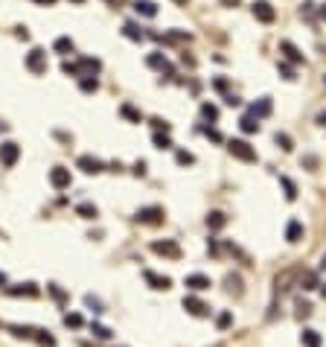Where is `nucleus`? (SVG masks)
Segmentation results:
<instances>
[{
	"label": "nucleus",
	"mask_w": 326,
	"mask_h": 347,
	"mask_svg": "<svg viewBox=\"0 0 326 347\" xmlns=\"http://www.w3.org/2000/svg\"><path fill=\"white\" fill-rule=\"evenodd\" d=\"M227 149H230V155L233 158H239V160H245V164H254V160H257V149H254L248 140H230Z\"/></svg>",
	"instance_id": "f257e3e1"
},
{
	"label": "nucleus",
	"mask_w": 326,
	"mask_h": 347,
	"mask_svg": "<svg viewBox=\"0 0 326 347\" xmlns=\"http://www.w3.org/2000/svg\"><path fill=\"white\" fill-rule=\"evenodd\" d=\"M163 216H166V213H163V208L152 204V208H140L134 219H137V222H143V225H160V222H163Z\"/></svg>",
	"instance_id": "f03ea898"
},
{
	"label": "nucleus",
	"mask_w": 326,
	"mask_h": 347,
	"mask_svg": "<svg viewBox=\"0 0 326 347\" xmlns=\"http://www.w3.org/2000/svg\"><path fill=\"white\" fill-rule=\"evenodd\" d=\"M152 251L160 254V257H172V260H178V257H181V245L175 242V240H163V242L155 240V242H152Z\"/></svg>",
	"instance_id": "7ed1b4c3"
},
{
	"label": "nucleus",
	"mask_w": 326,
	"mask_h": 347,
	"mask_svg": "<svg viewBox=\"0 0 326 347\" xmlns=\"http://www.w3.org/2000/svg\"><path fill=\"white\" fill-rule=\"evenodd\" d=\"M184 310H187L192 318H207V315H210V306H207L201 298H195V295L184 298Z\"/></svg>",
	"instance_id": "20e7f679"
},
{
	"label": "nucleus",
	"mask_w": 326,
	"mask_h": 347,
	"mask_svg": "<svg viewBox=\"0 0 326 347\" xmlns=\"http://www.w3.org/2000/svg\"><path fill=\"white\" fill-rule=\"evenodd\" d=\"M254 18L262 20V24H274L277 12H274V6H271L268 0H257V3H254Z\"/></svg>",
	"instance_id": "39448f33"
},
{
	"label": "nucleus",
	"mask_w": 326,
	"mask_h": 347,
	"mask_svg": "<svg viewBox=\"0 0 326 347\" xmlns=\"http://www.w3.org/2000/svg\"><path fill=\"white\" fill-rule=\"evenodd\" d=\"M17 155H20V146H17V143H12V140L0 143V160H3V166H15Z\"/></svg>",
	"instance_id": "423d86ee"
},
{
	"label": "nucleus",
	"mask_w": 326,
	"mask_h": 347,
	"mask_svg": "<svg viewBox=\"0 0 326 347\" xmlns=\"http://www.w3.org/2000/svg\"><path fill=\"white\" fill-rule=\"evenodd\" d=\"M44 56H47V52L41 50V47H35V50L26 56V68L32 70V73H44V70H47V58H44Z\"/></svg>",
	"instance_id": "0eeeda50"
},
{
	"label": "nucleus",
	"mask_w": 326,
	"mask_h": 347,
	"mask_svg": "<svg viewBox=\"0 0 326 347\" xmlns=\"http://www.w3.org/2000/svg\"><path fill=\"white\" fill-rule=\"evenodd\" d=\"M79 170L87 175H96V172H102L105 170V164L99 160V158H93V155H82L79 158Z\"/></svg>",
	"instance_id": "6e6552de"
},
{
	"label": "nucleus",
	"mask_w": 326,
	"mask_h": 347,
	"mask_svg": "<svg viewBox=\"0 0 326 347\" xmlns=\"http://www.w3.org/2000/svg\"><path fill=\"white\" fill-rule=\"evenodd\" d=\"M143 278H146V283H149L152 289H157V292H166L172 286V280L166 278V274H155V272H149V268L143 272Z\"/></svg>",
	"instance_id": "1a4fd4ad"
},
{
	"label": "nucleus",
	"mask_w": 326,
	"mask_h": 347,
	"mask_svg": "<svg viewBox=\"0 0 326 347\" xmlns=\"http://www.w3.org/2000/svg\"><path fill=\"white\" fill-rule=\"evenodd\" d=\"M50 184L55 187V190H67V187H70V170L55 166V170L50 172Z\"/></svg>",
	"instance_id": "9d476101"
},
{
	"label": "nucleus",
	"mask_w": 326,
	"mask_h": 347,
	"mask_svg": "<svg viewBox=\"0 0 326 347\" xmlns=\"http://www.w3.org/2000/svg\"><path fill=\"white\" fill-rule=\"evenodd\" d=\"M187 289H192V292H204V289H210L213 283H210V278L207 274H187Z\"/></svg>",
	"instance_id": "9b49d317"
},
{
	"label": "nucleus",
	"mask_w": 326,
	"mask_h": 347,
	"mask_svg": "<svg viewBox=\"0 0 326 347\" xmlns=\"http://www.w3.org/2000/svg\"><path fill=\"white\" fill-rule=\"evenodd\" d=\"M146 62H149V68H155V70H160V73H169L172 76V64H169V58H166L163 52H152Z\"/></svg>",
	"instance_id": "f8f14e48"
},
{
	"label": "nucleus",
	"mask_w": 326,
	"mask_h": 347,
	"mask_svg": "<svg viewBox=\"0 0 326 347\" xmlns=\"http://www.w3.org/2000/svg\"><path fill=\"white\" fill-rule=\"evenodd\" d=\"M6 292L9 295H26V298H35L41 289L35 286V283H17V286H6Z\"/></svg>",
	"instance_id": "ddd939ff"
},
{
	"label": "nucleus",
	"mask_w": 326,
	"mask_h": 347,
	"mask_svg": "<svg viewBox=\"0 0 326 347\" xmlns=\"http://www.w3.org/2000/svg\"><path fill=\"white\" fill-rule=\"evenodd\" d=\"M280 52H286V58L294 62V64H300V62H303V52L297 50L292 41H280Z\"/></svg>",
	"instance_id": "4468645a"
},
{
	"label": "nucleus",
	"mask_w": 326,
	"mask_h": 347,
	"mask_svg": "<svg viewBox=\"0 0 326 347\" xmlns=\"http://www.w3.org/2000/svg\"><path fill=\"white\" fill-rule=\"evenodd\" d=\"M224 225H227V216H224L222 210H213V213L207 216V228H210V230H222Z\"/></svg>",
	"instance_id": "2eb2a0df"
},
{
	"label": "nucleus",
	"mask_w": 326,
	"mask_h": 347,
	"mask_svg": "<svg viewBox=\"0 0 326 347\" xmlns=\"http://www.w3.org/2000/svg\"><path fill=\"white\" fill-rule=\"evenodd\" d=\"M300 344H303V347H321V332L312 330V327H309V330H303V332H300Z\"/></svg>",
	"instance_id": "dca6fc26"
},
{
	"label": "nucleus",
	"mask_w": 326,
	"mask_h": 347,
	"mask_svg": "<svg viewBox=\"0 0 326 347\" xmlns=\"http://www.w3.org/2000/svg\"><path fill=\"white\" fill-rule=\"evenodd\" d=\"M268 114H271V100H268V96L251 105V117H257L259 120V117H268Z\"/></svg>",
	"instance_id": "f3484780"
},
{
	"label": "nucleus",
	"mask_w": 326,
	"mask_h": 347,
	"mask_svg": "<svg viewBox=\"0 0 326 347\" xmlns=\"http://www.w3.org/2000/svg\"><path fill=\"white\" fill-rule=\"evenodd\" d=\"M286 240H289V242H300V240H303V225H300L297 219L289 222V228H286Z\"/></svg>",
	"instance_id": "a211bd4d"
},
{
	"label": "nucleus",
	"mask_w": 326,
	"mask_h": 347,
	"mask_svg": "<svg viewBox=\"0 0 326 347\" xmlns=\"http://www.w3.org/2000/svg\"><path fill=\"white\" fill-rule=\"evenodd\" d=\"M297 283H300V289H306V292H309V289H318V286H321V283H318V274H315V272H303Z\"/></svg>",
	"instance_id": "6ab92c4d"
},
{
	"label": "nucleus",
	"mask_w": 326,
	"mask_h": 347,
	"mask_svg": "<svg viewBox=\"0 0 326 347\" xmlns=\"http://www.w3.org/2000/svg\"><path fill=\"white\" fill-rule=\"evenodd\" d=\"M76 213H79L82 219H96V216H99L96 204H90V202H82V204H76Z\"/></svg>",
	"instance_id": "aec40b11"
},
{
	"label": "nucleus",
	"mask_w": 326,
	"mask_h": 347,
	"mask_svg": "<svg viewBox=\"0 0 326 347\" xmlns=\"http://www.w3.org/2000/svg\"><path fill=\"white\" fill-rule=\"evenodd\" d=\"M134 9H137L140 15H146V18H155L157 15V6L152 3V0H137V3H134Z\"/></svg>",
	"instance_id": "412c9836"
},
{
	"label": "nucleus",
	"mask_w": 326,
	"mask_h": 347,
	"mask_svg": "<svg viewBox=\"0 0 326 347\" xmlns=\"http://www.w3.org/2000/svg\"><path fill=\"white\" fill-rule=\"evenodd\" d=\"M122 35H125V38H131V41H143V30H140L137 24H131V20L122 26Z\"/></svg>",
	"instance_id": "4be33fe9"
},
{
	"label": "nucleus",
	"mask_w": 326,
	"mask_h": 347,
	"mask_svg": "<svg viewBox=\"0 0 326 347\" xmlns=\"http://www.w3.org/2000/svg\"><path fill=\"white\" fill-rule=\"evenodd\" d=\"M239 128L245 132V134H254V132H259L257 117H251V114H248V117H242V120H239Z\"/></svg>",
	"instance_id": "5701e85b"
},
{
	"label": "nucleus",
	"mask_w": 326,
	"mask_h": 347,
	"mask_svg": "<svg viewBox=\"0 0 326 347\" xmlns=\"http://www.w3.org/2000/svg\"><path fill=\"white\" fill-rule=\"evenodd\" d=\"M274 140H277V146H280L283 152H292V149H294V140L289 138L286 132H277V134H274Z\"/></svg>",
	"instance_id": "b1692460"
},
{
	"label": "nucleus",
	"mask_w": 326,
	"mask_h": 347,
	"mask_svg": "<svg viewBox=\"0 0 326 347\" xmlns=\"http://www.w3.org/2000/svg\"><path fill=\"white\" fill-rule=\"evenodd\" d=\"M280 184H283V190H286V198L294 202V198H297V187H294V181H292V178H286V175H280Z\"/></svg>",
	"instance_id": "393cba45"
},
{
	"label": "nucleus",
	"mask_w": 326,
	"mask_h": 347,
	"mask_svg": "<svg viewBox=\"0 0 326 347\" xmlns=\"http://www.w3.org/2000/svg\"><path fill=\"white\" fill-rule=\"evenodd\" d=\"M120 114H122V117H128L131 122H140V120H143V114H140L134 105H128V102H125V105L120 108Z\"/></svg>",
	"instance_id": "a878e982"
},
{
	"label": "nucleus",
	"mask_w": 326,
	"mask_h": 347,
	"mask_svg": "<svg viewBox=\"0 0 326 347\" xmlns=\"http://www.w3.org/2000/svg\"><path fill=\"white\" fill-rule=\"evenodd\" d=\"M99 68H102L99 58H82V62H79V70H87V76H93Z\"/></svg>",
	"instance_id": "bb28decb"
},
{
	"label": "nucleus",
	"mask_w": 326,
	"mask_h": 347,
	"mask_svg": "<svg viewBox=\"0 0 326 347\" xmlns=\"http://www.w3.org/2000/svg\"><path fill=\"white\" fill-rule=\"evenodd\" d=\"M35 342L41 347H55V338H52L47 330H35Z\"/></svg>",
	"instance_id": "cd10ccee"
},
{
	"label": "nucleus",
	"mask_w": 326,
	"mask_h": 347,
	"mask_svg": "<svg viewBox=\"0 0 326 347\" xmlns=\"http://www.w3.org/2000/svg\"><path fill=\"white\" fill-rule=\"evenodd\" d=\"M52 47H55V52H61V56H67V52H73V41H70L67 35H64V38H58V41H55Z\"/></svg>",
	"instance_id": "c85d7f7f"
},
{
	"label": "nucleus",
	"mask_w": 326,
	"mask_h": 347,
	"mask_svg": "<svg viewBox=\"0 0 326 347\" xmlns=\"http://www.w3.org/2000/svg\"><path fill=\"white\" fill-rule=\"evenodd\" d=\"M201 117H204V120H219V108L213 102H204L201 105Z\"/></svg>",
	"instance_id": "c756f323"
},
{
	"label": "nucleus",
	"mask_w": 326,
	"mask_h": 347,
	"mask_svg": "<svg viewBox=\"0 0 326 347\" xmlns=\"http://www.w3.org/2000/svg\"><path fill=\"white\" fill-rule=\"evenodd\" d=\"M227 292H230V295H242V280L236 278V274L227 278Z\"/></svg>",
	"instance_id": "7c9ffc66"
},
{
	"label": "nucleus",
	"mask_w": 326,
	"mask_h": 347,
	"mask_svg": "<svg viewBox=\"0 0 326 347\" xmlns=\"http://www.w3.org/2000/svg\"><path fill=\"white\" fill-rule=\"evenodd\" d=\"M96 88H99V82H96V76H85V79H82V90H85V94H93Z\"/></svg>",
	"instance_id": "2f4dec72"
},
{
	"label": "nucleus",
	"mask_w": 326,
	"mask_h": 347,
	"mask_svg": "<svg viewBox=\"0 0 326 347\" xmlns=\"http://www.w3.org/2000/svg\"><path fill=\"white\" fill-rule=\"evenodd\" d=\"M64 324L73 327V330H76V327H82V315H79V312H67V315H64Z\"/></svg>",
	"instance_id": "473e14b6"
},
{
	"label": "nucleus",
	"mask_w": 326,
	"mask_h": 347,
	"mask_svg": "<svg viewBox=\"0 0 326 347\" xmlns=\"http://www.w3.org/2000/svg\"><path fill=\"white\" fill-rule=\"evenodd\" d=\"M9 330H12V332H15V336H17V338H23V336H32V327H20V324H9Z\"/></svg>",
	"instance_id": "72a5a7b5"
},
{
	"label": "nucleus",
	"mask_w": 326,
	"mask_h": 347,
	"mask_svg": "<svg viewBox=\"0 0 326 347\" xmlns=\"http://www.w3.org/2000/svg\"><path fill=\"white\" fill-rule=\"evenodd\" d=\"M216 324H219V330H227V327L233 324V315H230V312H222L219 318H216Z\"/></svg>",
	"instance_id": "f704fd0d"
},
{
	"label": "nucleus",
	"mask_w": 326,
	"mask_h": 347,
	"mask_svg": "<svg viewBox=\"0 0 326 347\" xmlns=\"http://www.w3.org/2000/svg\"><path fill=\"white\" fill-rule=\"evenodd\" d=\"M90 330H93V336H96V338H111V330H108V327H102V324H93Z\"/></svg>",
	"instance_id": "c9c22d12"
},
{
	"label": "nucleus",
	"mask_w": 326,
	"mask_h": 347,
	"mask_svg": "<svg viewBox=\"0 0 326 347\" xmlns=\"http://www.w3.org/2000/svg\"><path fill=\"white\" fill-rule=\"evenodd\" d=\"M155 146H157V149H169L172 140L166 138V134H160V132H157V134H155Z\"/></svg>",
	"instance_id": "e433bc0d"
},
{
	"label": "nucleus",
	"mask_w": 326,
	"mask_h": 347,
	"mask_svg": "<svg viewBox=\"0 0 326 347\" xmlns=\"http://www.w3.org/2000/svg\"><path fill=\"white\" fill-rule=\"evenodd\" d=\"M178 164H184V166H187V164H195L192 152H184V149H181V152H178Z\"/></svg>",
	"instance_id": "4c0bfd02"
},
{
	"label": "nucleus",
	"mask_w": 326,
	"mask_h": 347,
	"mask_svg": "<svg viewBox=\"0 0 326 347\" xmlns=\"http://www.w3.org/2000/svg\"><path fill=\"white\" fill-rule=\"evenodd\" d=\"M85 304H87V306H93V312H102V304H99V300H96L93 295H87Z\"/></svg>",
	"instance_id": "58836bf2"
},
{
	"label": "nucleus",
	"mask_w": 326,
	"mask_h": 347,
	"mask_svg": "<svg viewBox=\"0 0 326 347\" xmlns=\"http://www.w3.org/2000/svg\"><path fill=\"white\" fill-rule=\"evenodd\" d=\"M280 76H283V79H289V82H292V79H294V70L289 68V64H280Z\"/></svg>",
	"instance_id": "ea45409f"
},
{
	"label": "nucleus",
	"mask_w": 326,
	"mask_h": 347,
	"mask_svg": "<svg viewBox=\"0 0 326 347\" xmlns=\"http://www.w3.org/2000/svg\"><path fill=\"white\" fill-rule=\"evenodd\" d=\"M152 126H155L157 132H160V128H163V134H166V132H169V122H166V120H160V117H155V120H152Z\"/></svg>",
	"instance_id": "a19ab883"
},
{
	"label": "nucleus",
	"mask_w": 326,
	"mask_h": 347,
	"mask_svg": "<svg viewBox=\"0 0 326 347\" xmlns=\"http://www.w3.org/2000/svg\"><path fill=\"white\" fill-rule=\"evenodd\" d=\"M309 312H312V306H309V304H303V300H300V304H297V315H300V318H306Z\"/></svg>",
	"instance_id": "79ce46f5"
},
{
	"label": "nucleus",
	"mask_w": 326,
	"mask_h": 347,
	"mask_svg": "<svg viewBox=\"0 0 326 347\" xmlns=\"http://www.w3.org/2000/svg\"><path fill=\"white\" fill-rule=\"evenodd\" d=\"M50 292H52V298H55V300H64V292H61V289H58V286H55V283H50Z\"/></svg>",
	"instance_id": "37998d69"
},
{
	"label": "nucleus",
	"mask_w": 326,
	"mask_h": 347,
	"mask_svg": "<svg viewBox=\"0 0 326 347\" xmlns=\"http://www.w3.org/2000/svg\"><path fill=\"white\" fill-rule=\"evenodd\" d=\"M134 175H137V178L146 175V160H137V164H134Z\"/></svg>",
	"instance_id": "c03bdc74"
},
{
	"label": "nucleus",
	"mask_w": 326,
	"mask_h": 347,
	"mask_svg": "<svg viewBox=\"0 0 326 347\" xmlns=\"http://www.w3.org/2000/svg\"><path fill=\"white\" fill-rule=\"evenodd\" d=\"M204 134L210 140H222V134H219V132H216V128H204Z\"/></svg>",
	"instance_id": "a18cd8bd"
},
{
	"label": "nucleus",
	"mask_w": 326,
	"mask_h": 347,
	"mask_svg": "<svg viewBox=\"0 0 326 347\" xmlns=\"http://www.w3.org/2000/svg\"><path fill=\"white\" fill-rule=\"evenodd\" d=\"M224 6H227V9H236V6H239V0H222Z\"/></svg>",
	"instance_id": "49530a36"
},
{
	"label": "nucleus",
	"mask_w": 326,
	"mask_h": 347,
	"mask_svg": "<svg viewBox=\"0 0 326 347\" xmlns=\"http://www.w3.org/2000/svg\"><path fill=\"white\" fill-rule=\"evenodd\" d=\"M318 122H321V126H326V111H321V114H318Z\"/></svg>",
	"instance_id": "de8ad7c7"
},
{
	"label": "nucleus",
	"mask_w": 326,
	"mask_h": 347,
	"mask_svg": "<svg viewBox=\"0 0 326 347\" xmlns=\"http://www.w3.org/2000/svg\"><path fill=\"white\" fill-rule=\"evenodd\" d=\"M35 3H44V6H52V3H55V0H35Z\"/></svg>",
	"instance_id": "09e8293b"
},
{
	"label": "nucleus",
	"mask_w": 326,
	"mask_h": 347,
	"mask_svg": "<svg viewBox=\"0 0 326 347\" xmlns=\"http://www.w3.org/2000/svg\"><path fill=\"white\" fill-rule=\"evenodd\" d=\"M0 286H6V274L3 272H0Z\"/></svg>",
	"instance_id": "8fccbe9b"
},
{
	"label": "nucleus",
	"mask_w": 326,
	"mask_h": 347,
	"mask_svg": "<svg viewBox=\"0 0 326 347\" xmlns=\"http://www.w3.org/2000/svg\"><path fill=\"white\" fill-rule=\"evenodd\" d=\"M321 295H324V298H326V283H321Z\"/></svg>",
	"instance_id": "3c124183"
},
{
	"label": "nucleus",
	"mask_w": 326,
	"mask_h": 347,
	"mask_svg": "<svg viewBox=\"0 0 326 347\" xmlns=\"http://www.w3.org/2000/svg\"><path fill=\"white\" fill-rule=\"evenodd\" d=\"M321 18H324V20H326V6H321Z\"/></svg>",
	"instance_id": "603ef678"
},
{
	"label": "nucleus",
	"mask_w": 326,
	"mask_h": 347,
	"mask_svg": "<svg viewBox=\"0 0 326 347\" xmlns=\"http://www.w3.org/2000/svg\"><path fill=\"white\" fill-rule=\"evenodd\" d=\"M321 268H326V254H324V260H321Z\"/></svg>",
	"instance_id": "864d4df0"
},
{
	"label": "nucleus",
	"mask_w": 326,
	"mask_h": 347,
	"mask_svg": "<svg viewBox=\"0 0 326 347\" xmlns=\"http://www.w3.org/2000/svg\"><path fill=\"white\" fill-rule=\"evenodd\" d=\"M175 3H181V6H187V0H175Z\"/></svg>",
	"instance_id": "5fc2aeb1"
},
{
	"label": "nucleus",
	"mask_w": 326,
	"mask_h": 347,
	"mask_svg": "<svg viewBox=\"0 0 326 347\" xmlns=\"http://www.w3.org/2000/svg\"><path fill=\"white\" fill-rule=\"evenodd\" d=\"M324 85H326V76H324Z\"/></svg>",
	"instance_id": "6e6d98bb"
},
{
	"label": "nucleus",
	"mask_w": 326,
	"mask_h": 347,
	"mask_svg": "<svg viewBox=\"0 0 326 347\" xmlns=\"http://www.w3.org/2000/svg\"><path fill=\"white\" fill-rule=\"evenodd\" d=\"M76 3H82V0H76Z\"/></svg>",
	"instance_id": "4d7b16f0"
}]
</instances>
